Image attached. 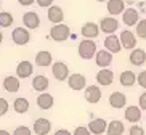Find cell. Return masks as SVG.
Instances as JSON below:
<instances>
[{
  "label": "cell",
  "instance_id": "44dd1931",
  "mask_svg": "<svg viewBox=\"0 0 146 135\" xmlns=\"http://www.w3.org/2000/svg\"><path fill=\"white\" fill-rule=\"evenodd\" d=\"M32 71H34V66L31 61H21L19 65L16 66V76L19 79H27L29 76H32Z\"/></svg>",
  "mask_w": 146,
  "mask_h": 135
},
{
  "label": "cell",
  "instance_id": "60d3db41",
  "mask_svg": "<svg viewBox=\"0 0 146 135\" xmlns=\"http://www.w3.org/2000/svg\"><path fill=\"white\" fill-rule=\"evenodd\" d=\"M0 135H10V132H7V130H0Z\"/></svg>",
  "mask_w": 146,
  "mask_h": 135
},
{
  "label": "cell",
  "instance_id": "ab89813d",
  "mask_svg": "<svg viewBox=\"0 0 146 135\" xmlns=\"http://www.w3.org/2000/svg\"><path fill=\"white\" fill-rule=\"evenodd\" d=\"M55 135H72L69 130H66V129H60V130H56Z\"/></svg>",
  "mask_w": 146,
  "mask_h": 135
},
{
  "label": "cell",
  "instance_id": "30bf717a",
  "mask_svg": "<svg viewBox=\"0 0 146 135\" xmlns=\"http://www.w3.org/2000/svg\"><path fill=\"white\" fill-rule=\"evenodd\" d=\"M108 101H109V105L114 109H122L127 105V96L122 92H112L109 95V98H108Z\"/></svg>",
  "mask_w": 146,
  "mask_h": 135
},
{
  "label": "cell",
  "instance_id": "9a60e30c",
  "mask_svg": "<svg viewBox=\"0 0 146 135\" xmlns=\"http://www.w3.org/2000/svg\"><path fill=\"white\" fill-rule=\"evenodd\" d=\"M23 23L27 29H37L40 26V16L35 11H26L23 16Z\"/></svg>",
  "mask_w": 146,
  "mask_h": 135
},
{
  "label": "cell",
  "instance_id": "7c38bea8",
  "mask_svg": "<svg viewBox=\"0 0 146 135\" xmlns=\"http://www.w3.org/2000/svg\"><path fill=\"white\" fill-rule=\"evenodd\" d=\"M68 85L69 88H72L74 92H79L82 88H85L87 85V80H85V76L82 74H71L68 79Z\"/></svg>",
  "mask_w": 146,
  "mask_h": 135
},
{
  "label": "cell",
  "instance_id": "e0dca14e",
  "mask_svg": "<svg viewBox=\"0 0 146 135\" xmlns=\"http://www.w3.org/2000/svg\"><path fill=\"white\" fill-rule=\"evenodd\" d=\"M50 130H52V122L48 121V119H45V118L35 119V122H34L35 135H47Z\"/></svg>",
  "mask_w": 146,
  "mask_h": 135
},
{
  "label": "cell",
  "instance_id": "7a4b0ae2",
  "mask_svg": "<svg viewBox=\"0 0 146 135\" xmlns=\"http://www.w3.org/2000/svg\"><path fill=\"white\" fill-rule=\"evenodd\" d=\"M50 37L55 42H64V40L71 39V29L68 24H55L50 29Z\"/></svg>",
  "mask_w": 146,
  "mask_h": 135
},
{
  "label": "cell",
  "instance_id": "8d00e7d4",
  "mask_svg": "<svg viewBox=\"0 0 146 135\" xmlns=\"http://www.w3.org/2000/svg\"><path fill=\"white\" fill-rule=\"evenodd\" d=\"M35 2L42 8H50V7H53V0H35Z\"/></svg>",
  "mask_w": 146,
  "mask_h": 135
},
{
  "label": "cell",
  "instance_id": "836d02e7",
  "mask_svg": "<svg viewBox=\"0 0 146 135\" xmlns=\"http://www.w3.org/2000/svg\"><path fill=\"white\" fill-rule=\"evenodd\" d=\"M137 82L141 88H146V71H141L140 74H137Z\"/></svg>",
  "mask_w": 146,
  "mask_h": 135
},
{
  "label": "cell",
  "instance_id": "d590c367",
  "mask_svg": "<svg viewBox=\"0 0 146 135\" xmlns=\"http://www.w3.org/2000/svg\"><path fill=\"white\" fill-rule=\"evenodd\" d=\"M74 135H92V132L88 130V127H76V130H74Z\"/></svg>",
  "mask_w": 146,
  "mask_h": 135
},
{
  "label": "cell",
  "instance_id": "1f68e13d",
  "mask_svg": "<svg viewBox=\"0 0 146 135\" xmlns=\"http://www.w3.org/2000/svg\"><path fill=\"white\" fill-rule=\"evenodd\" d=\"M129 135H145V129L140 127L138 124H133L129 130Z\"/></svg>",
  "mask_w": 146,
  "mask_h": 135
},
{
  "label": "cell",
  "instance_id": "d4e9b609",
  "mask_svg": "<svg viewBox=\"0 0 146 135\" xmlns=\"http://www.w3.org/2000/svg\"><path fill=\"white\" fill-rule=\"evenodd\" d=\"M119 82L120 85H124V87H132V85H135V82H137V74L133 72V71H122L119 76Z\"/></svg>",
  "mask_w": 146,
  "mask_h": 135
},
{
  "label": "cell",
  "instance_id": "f6af8a7d",
  "mask_svg": "<svg viewBox=\"0 0 146 135\" xmlns=\"http://www.w3.org/2000/svg\"><path fill=\"white\" fill-rule=\"evenodd\" d=\"M145 118H146V116H145Z\"/></svg>",
  "mask_w": 146,
  "mask_h": 135
},
{
  "label": "cell",
  "instance_id": "cb8c5ba5",
  "mask_svg": "<svg viewBox=\"0 0 146 135\" xmlns=\"http://www.w3.org/2000/svg\"><path fill=\"white\" fill-rule=\"evenodd\" d=\"M52 63H53V57H52V53L47 52V50H40V52L35 55V65L40 66V68L50 66Z\"/></svg>",
  "mask_w": 146,
  "mask_h": 135
},
{
  "label": "cell",
  "instance_id": "d6986e66",
  "mask_svg": "<svg viewBox=\"0 0 146 135\" xmlns=\"http://www.w3.org/2000/svg\"><path fill=\"white\" fill-rule=\"evenodd\" d=\"M106 8L111 16H117V15H122L125 11V3L124 0H109L106 3Z\"/></svg>",
  "mask_w": 146,
  "mask_h": 135
},
{
  "label": "cell",
  "instance_id": "2e32d148",
  "mask_svg": "<svg viewBox=\"0 0 146 135\" xmlns=\"http://www.w3.org/2000/svg\"><path fill=\"white\" fill-rule=\"evenodd\" d=\"M84 96H85V100L88 101V103L95 105V103H98V101L101 100V88L96 87V85H88V87L85 88Z\"/></svg>",
  "mask_w": 146,
  "mask_h": 135
},
{
  "label": "cell",
  "instance_id": "b9f144b4",
  "mask_svg": "<svg viewBox=\"0 0 146 135\" xmlns=\"http://www.w3.org/2000/svg\"><path fill=\"white\" fill-rule=\"evenodd\" d=\"M2 40H3V35H2V32H0V44H2Z\"/></svg>",
  "mask_w": 146,
  "mask_h": 135
},
{
  "label": "cell",
  "instance_id": "7402d4cb",
  "mask_svg": "<svg viewBox=\"0 0 146 135\" xmlns=\"http://www.w3.org/2000/svg\"><path fill=\"white\" fill-rule=\"evenodd\" d=\"M53 105H55V98H53V95H50V93H40L39 96H37V106H39L40 109H52Z\"/></svg>",
  "mask_w": 146,
  "mask_h": 135
},
{
  "label": "cell",
  "instance_id": "5bb4252c",
  "mask_svg": "<svg viewBox=\"0 0 146 135\" xmlns=\"http://www.w3.org/2000/svg\"><path fill=\"white\" fill-rule=\"evenodd\" d=\"M104 48H106L109 53H119L122 50V44H120V39L116 35H108L104 39Z\"/></svg>",
  "mask_w": 146,
  "mask_h": 135
},
{
  "label": "cell",
  "instance_id": "ee69618b",
  "mask_svg": "<svg viewBox=\"0 0 146 135\" xmlns=\"http://www.w3.org/2000/svg\"><path fill=\"white\" fill-rule=\"evenodd\" d=\"M0 5H2V0H0Z\"/></svg>",
  "mask_w": 146,
  "mask_h": 135
},
{
  "label": "cell",
  "instance_id": "f35d334b",
  "mask_svg": "<svg viewBox=\"0 0 146 135\" xmlns=\"http://www.w3.org/2000/svg\"><path fill=\"white\" fill-rule=\"evenodd\" d=\"M18 2H19V3L23 5V7H29V5H32L35 2V0H18Z\"/></svg>",
  "mask_w": 146,
  "mask_h": 135
},
{
  "label": "cell",
  "instance_id": "484cf974",
  "mask_svg": "<svg viewBox=\"0 0 146 135\" xmlns=\"http://www.w3.org/2000/svg\"><path fill=\"white\" fill-rule=\"evenodd\" d=\"M125 132V126L122 121H114L108 122V130H106V135H122Z\"/></svg>",
  "mask_w": 146,
  "mask_h": 135
},
{
  "label": "cell",
  "instance_id": "74e56055",
  "mask_svg": "<svg viewBox=\"0 0 146 135\" xmlns=\"http://www.w3.org/2000/svg\"><path fill=\"white\" fill-rule=\"evenodd\" d=\"M138 106L146 111V92H143L141 95H140V98H138Z\"/></svg>",
  "mask_w": 146,
  "mask_h": 135
},
{
  "label": "cell",
  "instance_id": "d6a6232c",
  "mask_svg": "<svg viewBox=\"0 0 146 135\" xmlns=\"http://www.w3.org/2000/svg\"><path fill=\"white\" fill-rule=\"evenodd\" d=\"M13 135H32V132H31L29 127H24V126H19L15 129Z\"/></svg>",
  "mask_w": 146,
  "mask_h": 135
},
{
  "label": "cell",
  "instance_id": "603a6c76",
  "mask_svg": "<svg viewBox=\"0 0 146 135\" xmlns=\"http://www.w3.org/2000/svg\"><path fill=\"white\" fill-rule=\"evenodd\" d=\"M48 19H50L53 24H61L63 19H64V13H63L61 7H56V5L50 7V8H48Z\"/></svg>",
  "mask_w": 146,
  "mask_h": 135
},
{
  "label": "cell",
  "instance_id": "4dcf8cb0",
  "mask_svg": "<svg viewBox=\"0 0 146 135\" xmlns=\"http://www.w3.org/2000/svg\"><path fill=\"white\" fill-rule=\"evenodd\" d=\"M13 24V15L8 11H2L0 13V26L2 27H10Z\"/></svg>",
  "mask_w": 146,
  "mask_h": 135
},
{
  "label": "cell",
  "instance_id": "f1b7e54d",
  "mask_svg": "<svg viewBox=\"0 0 146 135\" xmlns=\"http://www.w3.org/2000/svg\"><path fill=\"white\" fill-rule=\"evenodd\" d=\"M13 109L18 114L27 113V111H29V101H27V98H23V96L16 98V100L13 101Z\"/></svg>",
  "mask_w": 146,
  "mask_h": 135
},
{
  "label": "cell",
  "instance_id": "6da1fadb",
  "mask_svg": "<svg viewBox=\"0 0 146 135\" xmlns=\"http://www.w3.org/2000/svg\"><path fill=\"white\" fill-rule=\"evenodd\" d=\"M77 52H79V57H80L82 60H92V58L96 57L98 47H96V44H95V40L84 39L80 44H79Z\"/></svg>",
  "mask_w": 146,
  "mask_h": 135
},
{
  "label": "cell",
  "instance_id": "ba28073f",
  "mask_svg": "<svg viewBox=\"0 0 146 135\" xmlns=\"http://www.w3.org/2000/svg\"><path fill=\"white\" fill-rule=\"evenodd\" d=\"M122 21L125 26H137L140 21V11H137L135 8H125V11L122 13Z\"/></svg>",
  "mask_w": 146,
  "mask_h": 135
},
{
  "label": "cell",
  "instance_id": "5b68a950",
  "mask_svg": "<svg viewBox=\"0 0 146 135\" xmlns=\"http://www.w3.org/2000/svg\"><path fill=\"white\" fill-rule=\"evenodd\" d=\"M119 39L120 44H122V48H125V50H135L137 48V35L133 34L132 31L124 29L120 32Z\"/></svg>",
  "mask_w": 146,
  "mask_h": 135
},
{
  "label": "cell",
  "instance_id": "277c9868",
  "mask_svg": "<svg viewBox=\"0 0 146 135\" xmlns=\"http://www.w3.org/2000/svg\"><path fill=\"white\" fill-rule=\"evenodd\" d=\"M117 29H119V23L114 16H106L100 21V31L108 35H114Z\"/></svg>",
  "mask_w": 146,
  "mask_h": 135
},
{
  "label": "cell",
  "instance_id": "52a82bcc",
  "mask_svg": "<svg viewBox=\"0 0 146 135\" xmlns=\"http://www.w3.org/2000/svg\"><path fill=\"white\" fill-rule=\"evenodd\" d=\"M88 130L92 132V135H103L106 134L108 130V122L104 121L103 118H96V119H92L90 124H88Z\"/></svg>",
  "mask_w": 146,
  "mask_h": 135
},
{
  "label": "cell",
  "instance_id": "8fae6325",
  "mask_svg": "<svg viewBox=\"0 0 146 135\" xmlns=\"http://www.w3.org/2000/svg\"><path fill=\"white\" fill-rule=\"evenodd\" d=\"M80 34H82V37H85V39L93 40L95 37H98V34H100V26L96 23H92V21L85 23L80 29Z\"/></svg>",
  "mask_w": 146,
  "mask_h": 135
},
{
  "label": "cell",
  "instance_id": "4fadbf2b",
  "mask_svg": "<svg viewBox=\"0 0 146 135\" xmlns=\"http://www.w3.org/2000/svg\"><path fill=\"white\" fill-rule=\"evenodd\" d=\"M124 116H125V121H129V122H132V124H137V122H140L141 121V108L140 106H127L125 108V113H124Z\"/></svg>",
  "mask_w": 146,
  "mask_h": 135
},
{
  "label": "cell",
  "instance_id": "83f0119b",
  "mask_svg": "<svg viewBox=\"0 0 146 135\" xmlns=\"http://www.w3.org/2000/svg\"><path fill=\"white\" fill-rule=\"evenodd\" d=\"M3 88L10 93H15V92L19 90V77H15V76H7L3 80Z\"/></svg>",
  "mask_w": 146,
  "mask_h": 135
},
{
  "label": "cell",
  "instance_id": "e575fe53",
  "mask_svg": "<svg viewBox=\"0 0 146 135\" xmlns=\"http://www.w3.org/2000/svg\"><path fill=\"white\" fill-rule=\"evenodd\" d=\"M8 108H10L8 101L5 100V98H0V116H3V114H7Z\"/></svg>",
  "mask_w": 146,
  "mask_h": 135
},
{
  "label": "cell",
  "instance_id": "3957f363",
  "mask_svg": "<svg viewBox=\"0 0 146 135\" xmlns=\"http://www.w3.org/2000/svg\"><path fill=\"white\" fill-rule=\"evenodd\" d=\"M52 72H53V76H55V79L56 80H68L69 79V68H68V65H66L64 61H56V63H53L52 65Z\"/></svg>",
  "mask_w": 146,
  "mask_h": 135
},
{
  "label": "cell",
  "instance_id": "8992f818",
  "mask_svg": "<svg viewBox=\"0 0 146 135\" xmlns=\"http://www.w3.org/2000/svg\"><path fill=\"white\" fill-rule=\"evenodd\" d=\"M11 39H13V42L16 45H26L31 40V34L26 27H16L11 32Z\"/></svg>",
  "mask_w": 146,
  "mask_h": 135
},
{
  "label": "cell",
  "instance_id": "7bdbcfd3",
  "mask_svg": "<svg viewBox=\"0 0 146 135\" xmlns=\"http://www.w3.org/2000/svg\"><path fill=\"white\" fill-rule=\"evenodd\" d=\"M96 2H100V3H101V2H106V3H108V2H109V0H96Z\"/></svg>",
  "mask_w": 146,
  "mask_h": 135
},
{
  "label": "cell",
  "instance_id": "f546056e",
  "mask_svg": "<svg viewBox=\"0 0 146 135\" xmlns=\"http://www.w3.org/2000/svg\"><path fill=\"white\" fill-rule=\"evenodd\" d=\"M135 35L140 39H146V18L140 19L138 24L135 26Z\"/></svg>",
  "mask_w": 146,
  "mask_h": 135
},
{
  "label": "cell",
  "instance_id": "ffe728a7",
  "mask_svg": "<svg viewBox=\"0 0 146 135\" xmlns=\"http://www.w3.org/2000/svg\"><path fill=\"white\" fill-rule=\"evenodd\" d=\"M96 82L103 87H108L114 82V72L111 69H100L96 74Z\"/></svg>",
  "mask_w": 146,
  "mask_h": 135
},
{
  "label": "cell",
  "instance_id": "4316f807",
  "mask_svg": "<svg viewBox=\"0 0 146 135\" xmlns=\"http://www.w3.org/2000/svg\"><path fill=\"white\" fill-rule=\"evenodd\" d=\"M50 82H48V79L45 76H35L32 79V87H34L35 92H40V93H45V90L48 88Z\"/></svg>",
  "mask_w": 146,
  "mask_h": 135
},
{
  "label": "cell",
  "instance_id": "9c48e42d",
  "mask_svg": "<svg viewBox=\"0 0 146 135\" xmlns=\"http://www.w3.org/2000/svg\"><path fill=\"white\" fill-rule=\"evenodd\" d=\"M95 63L101 69H108V66L112 63V53H109L108 50H98L96 57H95Z\"/></svg>",
  "mask_w": 146,
  "mask_h": 135
},
{
  "label": "cell",
  "instance_id": "ac0fdd59",
  "mask_svg": "<svg viewBox=\"0 0 146 135\" xmlns=\"http://www.w3.org/2000/svg\"><path fill=\"white\" fill-rule=\"evenodd\" d=\"M129 61L133 66H143L146 63V52L143 48H135L129 55Z\"/></svg>",
  "mask_w": 146,
  "mask_h": 135
}]
</instances>
